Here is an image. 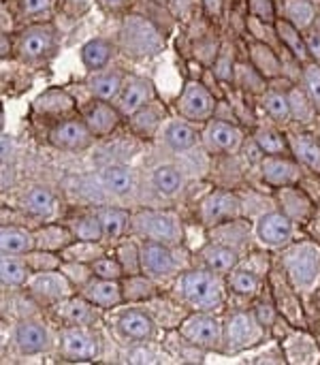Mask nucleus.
Masks as SVG:
<instances>
[{
  "mask_svg": "<svg viewBox=\"0 0 320 365\" xmlns=\"http://www.w3.org/2000/svg\"><path fill=\"white\" fill-rule=\"evenodd\" d=\"M133 118V126H135V130L137 133H141V135H145V137H152L154 133H156V128H158V124H160V115L148 105V107H143L141 111H137L135 115H130Z\"/></svg>",
  "mask_w": 320,
  "mask_h": 365,
  "instance_id": "nucleus-49",
  "label": "nucleus"
},
{
  "mask_svg": "<svg viewBox=\"0 0 320 365\" xmlns=\"http://www.w3.org/2000/svg\"><path fill=\"white\" fill-rule=\"evenodd\" d=\"M36 248L34 233L19 227H2L0 229V250L2 255H28Z\"/></svg>",
  "mask_w": 320,
  "mask_h": 365,
  "instance_id": "nucleus-25",
  "label": "nucleus"
},
{
  "mask_svg": "<svg viewBox=\"0 0 320 365\" xmlns=\"http://www.w3.org/2000/svg\"><path fill=\"white\" fill-rule=\"evenodd\" d=\"M154 98V86L150 79L139 77V75H130L124 81V88L118 96V109L122 115H135L137 111H141L143 107H148Z\"/></svg>",
  "mask_w": 320,
  "mask_h": 365,
  "instance_id": "nucleus-14",
  "label": "nucleus"
},
{
  "mask_svg": "<svg viewBox=\"0 0 320 365\" xmlns=\"http://www.w3.org/2000/svg\"><path fill=\"white\" fill-rule=\"evenodd\" d=\"M34 240H36L38 250H49V252L60 250L62 252L68 244L75 242V235L66 227H45L34 233Z\"/></svg>",
  "mask_w": 320,
  "mask_h": 365,
  "instance_id": "nucleus-34",
  "label": "nucleus"
},
{
  "mask_svg": "<svg viewBox=\"0 0 320 365\" xmlns=\"http://www.w3.org/2000/svg\"><path fill=\"white\" fill-rule=\"evenodd\" d=\"M56 49V32L51 26H30L19 36V56L26 62H41Z\"/></svg>",
  "mask_w": 320,
  "mask_h": 365,
  "instance_id": "nucleus-12",
  "label": "nucleus"
},
{
  "mask_svg": "<svg viewBox=\"0 0 320 365\" xmlns=\"http://www.w3.org/2000/svg\"><path fill=\"white\" fill-rule=\"evenodd\" d=\"M152 184L162 197H173L180 192L184 180H182V173L173 165H160L152 173Z\"/></svg>",
  "mask_w": 320,
  "mask_h": 365,
  "instance_id": "nucleus-38",
  "label": "nucleus"
},
{
  "mask_svg": "<svg viewBox=\"0 0 320 365\" xmlns=\"http://www.w3.org/2000/svg\"><path fill=\"white\" fill-rule=\"evenodd\" d=\"M182 299L197 312H214L224 304V287L212 269H190L177 282Z\"/></svg>",
  "mask_w": 320,
  "mask_h": 365,
  "instance_id": "nucleus-1",
  "label": "nucleus"
},
{
  "mask_svg": "<svg viewBox=\"0 0 320 365\" xmlns=\"http://www.w3.org/2000/svg\"><path fill=\"white\" fill-rule=\"evenodd\" d=\"M229 287L233 293H237L242 297H252L259 291V278H257V274H252L248 269H233L229 276Z\"/></svg>",
  "mask_w": 320,
  "mask_h": 365,
  "instance_id": "nucleus-43",
  "label": "nucleus"
},
{
  "mask_svg": "<svg viewBox=\"0 0 320 365\" xmlns=\"http://www.w3.org/2000/svg\"><path fill=\"white\" fill-rule=\"evenodd\" d=\"M265 325L252 312H233L224 325V342L227 353H239L261 342Z\"/></svg>",
  "mask_w": 320,
  "mask_h": 365,
  "instance_id": "nucleus-5",
  "label": "nucleus"
},
{
  "mask_svg": "<svg viewBox=\"0 0 320 365\" xmlns=\"http://www.w3.org/2000/svg\"><path fill=\"white\" fill-rule=\"evenodd\" d=\"M103 257V248L96 244V242H79L77 240V244L73 242V244H68L64 250H62V259L64 261H96V259H100Z\"/></svg>",
  "mask_w": 320,
  "mask_h": 365,
  "instance_id": "nucleus-42",
  "label": "nucleus"
},
{
  "mask_svg": "<svg viewBox=\"0 0 320 365\" xmlns=\"http://www.w3.org/2000/svg\"><path fill=\"white\" fill-rule=\"evenodd\" d=\"M306 45H308V51H310L312 62H320V32L306 34Z\"/></svg>",
  "mask_w": 320,
  "mask_h": 365,
  "instance_id": "nucleus-57",
  "label": "nucleus"
},
{
  "mask_svg": "<svg viewBox=\"0 0 320 365\" xmlns=\"http://www.w3.org/2000/svg\"><path fill=\"white\" fill-rule=\"evenodd\" d=\"M24 261L30 265V267H34L36 272H43V269H60V257H56L53 252H49V250H38V252H28V255H24Z\"/></svg>",
  "mask_w": 320,
  "mask_h": 365,
  "instance_id": "nucleus-53",
  "label": "nucleus"
},
{
  "mask_svg": "<svg viewBox=\"0 0 320 365\" xmlns=\"http://www.w3.org/2000/svg\"><path fill=\"white\" fill-rule=\"evenodd\" d=\"M15 344L24 355H38L49 351L51 340L47 329L41 323L34 321H21L15 327Z\"/></svg>",
  "mask_w": 320,
  "mask_h": 365,
  "instance_id": "nucleus-18",
  "label": "nucleus"
},
{
  "mask_svg": "<svg viewBox=\"0 0 320 365\" xmlns=\"http://www.w3.org/2000/svg\"><path fill=\"white\" fill-rule=\"evenodd\" d=\"M280 201H282V205H291V207H295L293 218H299V220H306V218H308V214H310V207H312V205H310V201H308V197H306L304 192L295 190L293 186L282 188Z\"/></svg>",
  "mask_w": 320,
  "mask_h": 365,
  "instance_id": "nucleus-45",
  "label": "nucleus"
},
{
  "mask_svg": "<svg viewBox=\"0 0 320 365\" xmlns=\"http://www.w3.org/2000/svg\"><path fill=\"white\" fill-rule=\"evenodd\" d=\"M58 317L66 321L68 325L86 327L98 321V312L94 310V304L88 302L83 295L81 297H68L58 304Z\"/></svg>",
  "mask_w": 320,
  "mask_h": 365,
  "instance_id": "nucleus-22",
  "label": "nucleus"
},
{
  "mask_svg": "<svg viewBox=\"0 0 320 365\" xmlns=\"http://www.w3.org/2000/svg\"><path fill=\"white\" fill-rule=\"evenodd\" d=\"M203 6L210 17H220L222 15V0H203Z\"/></svg>",
  "mask_w": 320,
  "mask_h": 365,
  "instance_id": "nucleus-58",
  "label": "nucleus"
},
{
  "mask_svg": "<svg viewBox=\"0 0 320 365\" xmlns=\"http://www.w3.org/2000/svg\"><path fill=\"white\" fill-rule=\"evenodd\" d=\"M250 15L263 24H276V6L274 0H250Z\"/></svg>",
  "mask_w": 320,
  "mask_h": 365,
  "instance_id": "nucleus-54",
  "label": "nucleus"
},
{
  "mask_svg": "<svg viewBox=\"0 0 320 365\" xmlns=\"http://www.w3.org/2000/svg\"><path fill=\"white\" fill-rule=\"evenodd\" d=\"M60 351L68 361H92L98 357V340L86 327H64L60 331Z\"/></svg>",
  "mask_w": 320,
  "mask_h": 365,
  "instance_id": "nucleus-10",
  "label": "nucleus"
},
{
  "mask_svg": "<svg viewBox=\"0 0 320 365\" xmlns=\"http://www.w3.org/2000/svg\"><path fill=\"white\" fill-rule=\"evenodd\" d=\"M254 143L267 156H282L284 152L291 150L289 139L282 133L274 130V128H259L254 133Z\"/></svg>",
  "mask_w": 320,
  "mask_h": 365,
  "instance_id": "nucleus-39",
  "label": "nucleus"
},
{
  "mask_svg": "<svg viewBox=\"0 0 320 365\" xmlns=\"http://www.w3.org/2000/svg\"><path fill=\"white\" fill-rule=\"evenodd\" d=\"M304 90L310 96L316 113H320V62H310L304 68Z\"/></svg>",
  "mask_w": 320,
  "mask_h": 365,
  "instance_id": "nucleus-47",
  "label": "nucleus"
},
{
  "mask_svg": "<svg viewBox=\"0 0 320 365\" xmlns=\"http://www.w3.org/2000/svg\"><path fill=\"white\" fill-rule=\"evenodd\" d=\"M94 135L88 128L86 120H64L56 124L49 133V141L53 148L64 152H81L88 150Z\"/></svg>",
  "mask_w": 320,
  "mask_h": 365,
  "instance_id": "nucleus-13",
  "label": "nucleus"
},
{
  "mask_svg": "<svg viewBox=\"0 0 320 365\" xmlns=\"http://www.w3.org/2000/svg\"><path fill=\"white\" fill-rule=\"evenodd\" d=\"M130 229L135 235L145 237L148 242H158L167 246H177L184 240L182 222L171 212H137L130 216Z\"/></svg>",
  "mask_w": 320,
  "mask_h": 365,
  "instance_id": "nucleus-3",
  "label": "nucleus"
},
{
  "mask_svg": "<svg viewBox=\"0 0 320 365\" xmlns=\"http://www.w3.org/2000/svg\"><path fill=\"white\" fill-rule=\"evenodd\" d=\"M242 214V203L237 195L227 192V190H216L207 195L201 203V222L205 227H216L222 222H231L239 218Z\"/></svg>",
  "mask_w": 320,
  "mask_h": 365,
  "instance_id": "nucleus-11",
  "label": "nucleus"
},
{
  "mask_svg": "<svg viewBox=\"0 0 320 365\" xmlns=\"http://www.w3.org/2000/svg\"><path fill=\"white\" fill-rule=\"evenodd\" d=\"M254 235L267 248H287L293 242V220L284 212L263 214L254 225Z\"/></svg>",
  "mask_w": 320,
  "mask_h": 365,
  "instance_id": "nucleus-9",
  "label": "nucleus"
},
{
  "mask_svg": "<svg viewBox=\"0 0 320 365\" xmlns=\"http://www.w3.org/2000/svg\"><path fill=\"white\" fill-rule=\"evenodd\" d=\"M120 47L128 58L143 60L165 49L160 30L143 15H126L120 28Z\"/></svg>",
  "mask_w": 320,
  "mask_h": 365,
  "instance_id": "nucleus-2",
  "label": "nucleus"
},
{
  "mask_svg": "<svg viewBox=\"0 0 320 365\" xmlns=\"http://www.w3.org/2000/svg\"><path fill=\"white\" fill-rule=\"evenodd\" d=\"M276 32L282 41V45L301 62H308L312 60L310 58V51H308V45H306V36H301V30L295 28L289 19H278L276 21Z\"/></svg>",
  "mask_w": 320,
  "mask_h": 365,
  "instance_id": "nucleus-28",
  "label": "nucleus"
},
{
  "mask_svg": "<svg viewBox=\"0 0 320 365\" xmlns=\"http://www.w3.org/2000/svg\"><path fill=\"white\" fill-rule=\"evenodd\" d=\"M169 248L171 246L158 242H145L141 246V267L145 276L160 280L175 274V259Z\"/></svg>",
  "mask_w": 320,
  "mask_h": 365,
  "instance_id": "nucleus-15",
  "label": "nucleus"
},
{
  "mask_svg": "<svg viewBox=\"0 0 320 365\" xmlns=\"http://www.w3.org/2000/svg\"><path fill=\"white\" fill-rule=\"evenodd\" d=\"M235 79L242 88L250 90V92H265V77L250 64H237L235 66Z\"/></svg>",
  "mask_w": 320,
  "mask_h": 365,
  "instance_id": "nucleus-46",
  "label": "nucleus"
},
{
  "mask_svg": "<svg viewBox=\"0 0 320 365\" xmlns=\"http://www.w3.org/2000/svg\"><path fill=\"white\" fill-rule=\"evenodd\" d=\"M162 139L165 143L173 150V152H184V150H190L199 143L201 135L197 133V128L188 122H182V120H173L165 126L162 130Z\"/></svg>",
  "mask_w": 320,
  "mask_h": 365,
  "instance_id": "nucleus-23",
  "label": "nucleus"
},
{
  "mask_svg": "<svg viewBox=\"0 0 320 365\" xmlns=\"http://www.w3.org/2000/svg\"><path fill=\"white\" fill-rule=\"evenodd\" d=\"M312 2H319V0H312Z\"/></svg>",
  "mask_w": 320,
  "mask_h": 365,
  "instance_id": "nucleus-62",
  "label": "nucleus"
},
{
  "mask_svg": "<svg viewBox=\"0 0 320 365\" xmlns=\"http://www.w3.org/2000/svg\"><path fill=\"white\" fill-rule=\"evenodd\" d=\"M92 272H94V278H105V280H120L124 276V267L120 261H113V259H96L90 263Z\"/></svg>",
  "mask_w": 320,
  "mask_h": 365,
  "instance_id": "nucleus-52",
  "label": "nucleus"
},
{
  "mask_svg": "<svg viewBox=\"0 0 320 365\" xmlns=\"http://www.w3.org/2000/svg\"><path fill=\"white\" fill-rule=\"evenodd\" d=\"M177 109H180L182 118H186V120L207 122L216 111V98L203 83L188 81L177 101Z\"/></svg>",
  "mask_w": 320,
  "mask_h": 365,
  "instance_id": "nucleus-8",
  "label": "nucleus"
},
{
  "mask_svg": "<svg viewBox=\"0 0 320 365\" xmlns=\"http://www.w3.org/2000/svg\"><path fill=\"white\" fill-rule=\"evenodd\" d=\"M180 334L186 342L205 351H218L224 342V327L218 319H214L207 312H197L188 317L182 323Z\"/></svg>",
  "mask_w": 320,
  "mask_h": 365,
  "instance_id": "nucleus-6",
  "label": "nucleus"
},
{
  "mask_svg": "<svg viewBox=\"0 0 320 365\" xmlns=\"http://www.w3.org/2000/svg\"><path fill=\"white\" fill-rule=\"evenodd\" d=\"M214 71H216L218 79H222V81L233 79V71H235V68H233V53H229V49H224V53L218 58Z\"/></svg>",
  "mask_w": 320,
  "mask_h": 365,
  "instance_id": "nucleus-55",
  "label": "nucleus"
},
{
  "mask_svg": "<svg viewBox=\"0 0 320 365\" xmlns=\"http://www.w3.org/2000/svg\"><path fill=\"white\" fill-rule=\"evenodd\" d=\"M120 118H122V113H120L118 107H111L109 103L100 101V103H96V105L86 113L83 120H86L88 128L92 130L94 139H100V137L111 135V133L118 128Z\"/></svg>",
  "mask_w": 320,
  "mask_h": 365,
  "instance_id": "nucleus-20",
  "label": "nucleus"
},
{
  "mask_svg": "<svg viewBox=\"0 0 320 365\" xmlns=\"http://www.w3.org/2000/svg\"><path fill=\"white\" fill-rule=\"evenodd\" d=\"M263 103H265V109L267 113L276 120V122H291L293 118V111H291V101H289V94H282V92H265L263 94Z\"/></svg>",
  "mask_w": 320,
  "mask_h": 365,
  "instance_id": "nucleus-40",
  "label": "nucleus"
},
{
  "mask_svg": "<svg viewBox=\"0 0 320 365\" xmlns=\"http://www.w3.org/2000/svg\"><path fill=\"white\" fill-rule=\"evenodd\" d=\"M113 43L103 38V36H96V38H90L83 47H81V60L86 64V68L98 73L103 71L109 60L113 58Z\"/></svg>",
  "mask_w": 320,
  "mask_h": 365,
  "instance_id": "nucleus-26",
  "label": "nucleus"
},
{
  "mask_svg": "<svg viewBox=\"0 0 320 365\" xmlns=\"http://www.w3.org/2000/svg\"><path fill=\"white\" fill-rule=\"evenodd\" d=\"M122 291H124V299H148L154 295V287L150 282V276L143 278L141 274L128 276V282Z\"/></svg>",
  "mask_w": 320,
  "mask_h": 365,
  "instance_id": "nucleus-50",
  "label": "nucleus"
},
{
  "mask_svg": "<svg viewBox=\"0 0 320 365\" xmlns=\"http://www.w3.org/2000/svg\"><path fill=\"white\" fill-rule=\"evenodd\" d=\"M19 4H21V11L26 15H38V13L49 11L51 0H19Z\"/></svg>",
  "mask_w": 320,
  "mask_h": 365,
  "instance_id": "nucleus-56",
  "label": "nucleus"
},
{
  "mask_svg": "<svg viewBox=\"0 0 320 365\" xmlns=\"http://www.w3.org/2000/svg\"><path fill=\"white\" fill-rule=\"evenodd\" d=\"M261 173H263V180L276 188L295 186L301 175L299 165L284 156H265L261 163Z\"/></svg>",
  "mask_w": 320,
  "mask_h": 365,
  "instance_id": "nucleus-17",
  "label": "nucleus"
},
{
  "mask_svg": "<svg viewBox=\"0 0 320 365\" xmlns=\"http://www.w3.org/2000/svg\"><path fill=\"white\" fill-rule=\"evenodd\" d=\"M124 81H126V77L120 71H100L90 79V90L98 101L109 103L120 96Z\"/></svg>",
  "mask_w": 320,
  "mask_h": 365,
  "instance_id": "nucleus-27",
  "label": "nucleus"
},
{
  "mask_svg": "<svg viewBox=\"0 0 320 365\" xmlns=\"http://www.w3.org/2000/svg\"><path fill=\"white\" fill-rule=\"evenodd\" d=\"M71 231H73L75 240H79V242H96V244L103 242V225L96 214L75 220Z\"/></svg>",
  "mask_w": 320,
  "mask_h": 365,
  "instance_id": "nucleus-41",
  "label": "nucleus"
},
{
  "mask_svg": "<svg viewBox=\"0 0 320 365\" xmlns=\"http://www.w3.org/2000/svg\"><path fill=\"white\" fill-rule=\"evenodd\" d=\"M100 180H103V186L118 195V197H124L128 195L133 188H135V178H133V171L124 165H109L100 171Z\"/></svg>",
  "mask_w": 320,
  "mask_h": 365,
  "instance_id": "nucleus-31",
  "label": "nucleus"
},
{
  "mask_svg": "<svg viewBox=\"0 0 320 365\" xmlns=\"http://www.w3.org/2000/svg\"><path fill=\"white\" fill-rule=\"evenodd\" d=\"M250 58H252V66L265 79H274L282 73V62H280L278 53L272 47H267L265 43H252L250 45Z\"/></svg>",
  "mask_w": 320,
  "mask_h": 365,
  "instance_id": "nucleus-30",
  "label": "nucleus"
},
{
  "mask_svg": "<svg viewBox=\"0 0 320 365\" xmlns=\"http://www.w3.org/2000/svg\"><path fill=\"white\" fill-rule=\"evenodd\" d=\"M36 111L41 113H53V115H62L75 109V101L68 92L60 90V88H51L47 92H43L36 101H34Z\"/></svg>",
  "mask_w": 320,
  "mask_h": 365,
  "instance_id": "nucleus-32",
  "label": "nucleus"
},
{
  "mask_svg": "<svg viewBox=\"0 0 320 365\" xmlns=\"http://www.w3.org/2000/svg\"><path fill=\"white\" fill-rule=\"evenodd\" d=\"M203 141H205V145H207L210 152L233 154V152L239 150L244 137H242V130L235 124L224 122V120H212L205 126Z\"/></svg>",
  "mask_w": 320,
  "mask_h": 365,
  "instance_id": "nucleus-16",
  "label": "nucleus"
},
{
  "mask_svg": "<svg viewBox=\"0 0 320 365\" xmlns=\"http://www.w3.org/2000/svg\"><path fill=\"white\" fill-rule=\"evenodd\" d=\"M284 19H289L301 32L308 30L316 19V4L312 0H287L284 2Z\"/></svg>",
  "mask_w": 320,
  "mask_h": 365,
  "instance_id": "nucleus-37",
  "label": "nucleus"
},
{
  "mask_svg": "<svg viewBox=\"0 0 320 365\" xmlns=\"http://www.w3.org/2000/svg\"><path fill=\"white\" fill-rule=\"evenodd\" d=\"M96 216L100 218L103 225V240H118L124 229L130 225V214L126 210L120 207H103L96 212Z\"/></svg>",
  "mask_w": 320,
  "mask_h": 365,
  "instance_id": "nucleus-33",
  "label": "nucleus"
},
{
  "mask_svg": "<svg viewBox=\"0 0 320 365\" xmlns=\"http://www.w3.org/2000/svg\"><path fill=\"white\" fill-rule=\"evenodd\" d=\"M289 101H291V111H293V118L297 122H310L316 113L310 96L306 94V90H299V88H291L289 92Z\"/></svg>",
  "mask_w": 320,
  "mask_h": 365,
  "instance_id": "nucleus-44",
  "label": "nucleus"
},
{
  "mask_svg": "<svg viewBox=\"0 0 320 365\" xmlns=\"http://www.w3.org/2000/svg\"><path fill=\"white\" fill-rule=\"evenodd\" d=\"M53 205H56V199L51 190L43 186H34L24 197V210L34 218H49L53 214Z\"/></svg>",
  "mask_w": 320,
  "mask_h": 365,
  "instance_id": "nucleus-35",
  "label": "nucleus"
},
{
  "mask_svg": "<svg viewBox=\"0 0 320 365\" xmlns=\"http://www.w3.org/2000/svg\"><path fill=\"white\" fill-rule=\"evenodd\" d=\"M0 280L4 287H21L30 280V265L21 259H15V255H2Z\"/></svg>",
  "mask_w": 320,
  "mask_h": 365,
  "instance_id": "nucleus-36",
  "label": "nucleus"
},
{
  "mask_svg": "<svg viewBox=\"0 0 320 365\" xmlns=\"http://www.w3.org/2000/svg\"><path fill=\"white\" fill-rule=\"evenodd\" d=\"M81 295L88 302H92L94 306H100V308H113V306L124 302V291L118 284V280H105V278L90 280L81 289Z\"/></svg>",
  "mask_w": 320,
  "mask_h": 365,
  "instance_id": "nucleus-19",
  "label": "nucleus"
},
{
  "mask_svg": "<svg viewBox=\"0 0 320 365\" xmlns=\"http://www.w3.org/2000/svg\"><path fill=\"white\" fill-rule=\"evenodd\" d=\"M28 289L43 304H60L73 295L75 284L60 269H43L28 280Z\"/></svg>",
  "mask_w": 320,
  "mask_h": 365,
  "instance_id": "nucleus-7",
  "label": "nucleus"
},
{
  "mask_svg": "<svg viewBox=\"0 0 320 365\" xmlns=\"http://www.w3.org/2000/svg\"><path fill=\"white\" fill-rule=\"evenodd\" d=\"M289 145H291V154L299 165L308 167L314 173H320L319 141H314L310 135H289Z\"/></svg>",
  "mask_w": 320,
  "mask_h": 365,
  "instance_id": "nucleus-24",
  "label": "nucleus"
},
{
  "mask_svg": "<svg viewBox=\"0 0 320 365\" xmlns=\"http://www.w3.org/2000/svg\"><path fill=\"white\" fill-rule=\"evenodd\" d=\"M98 4L109 9V11H115V9H122L126 4V0H98Z\"/></svg>",
  "mask_w": 320,
  "mask_h": 365,
  "instance_id": "nucleus-59",
  "label": "nucleus"
},
{
  "mask_svg": "<svg viewBox=\"0 0 320 365\" xmlns=\"http://www.w3.org/2000/svg\"><path fill=\"white\" fill-rule=\"evenodd\" d=\"M118 257H120L118 261L122 263L126 276H139L143 272V267H141V248H137L133 242L120 246Z\"/></svg>",
  "mask_w": 320,
  "mask_h": 365,
  "instance_id": "nucleus-48",
  "label": "nucleus"
},
{
  "mask_svg": "<svg viewBox=\"0 0 320 365\" xmlns=\"http://www.w3.org/2000/svg\"><path fill=\"white\" fill-rule=\"evenodd\" d=\"M118 329L126 338L137 340V342H148L156 334L154 321L150 319V314H145L141 310H126V312H122L120 319H118Z\"/></svg>",
  "mask_w": 320,
  "mask_h": 365,
  "instance_id": "nucleus-21",
  "label": "nucleus"
},
{
  "mask_svg": "<svg viewBox=\"0 0 320 365\" xmlns=\"http://www.w3.org/2000/svg\"><path fill=\"white\" fill-rule=\"evenodd\" d=\"M71 4H79V9H83L88 4V0H68Z\"/></svg>",
  "mask_w": 320,
  "mask_h": 365,
  "instance_id": "nucleus-61",
  "label": "nucleus"
},
{
  "mask_svg": "<svg viewBox=\"0 0 320 365\" xmlns=\"http://www.w3.org/2000/svg\"><path fill=\"white\" fill-rule=\"evenodd\" d=\"M284 267L297 291H308L320 278V244L304 242L284 252Z\"/></svg>",
  "mask_w": 320,
  "mask_h": 365,
  "instance_id": "nucleus-4",
  "label": "nucleus"
},
{
  "mask_svg": "<svg viewBox=\"0 0 320 365\" xmlns=\"http://www.w3.org/2000/svg\"><path fill=\"white\" fill-rule=\"evenodd\" d=\"M60 272L75 284V287H86L90 280H92V276H94V272H92V267L88 265H83L81 261H66L64 265H60Z\"/></svg>",
  "mask_w": 320,
  "mask_h": 365,
  "instance_id": "nucleus-51",
  "label": "nucleus"
},
{
  "mask_svg": "<svg viewBox=\"0 0 320 365\" xmlns=\"http://www.w3.org/2000/svg\"><path fill=\"white\" fill-rule=\"evenodd\" d=\"M207 269L216 272V274H229L237 267L239 263V257L235 250L222 246V244H210L203 252H201Z\"/></svg>",
  "mask_w": 320,
  "mask_h": 365,
  "instance_id": "nucleus-29",
  "label": "nucleus"
},
{
  "mask_svg": "<svg viewBox=\"0 0 320 365\" xmlns=\"http://www.w3.org/2000/svg\"><path fill=\"white\" fill-rule=\"evenodd\" d=\"M6 53H9V51H6V34H2V51H0V56L6 58Z\"/></svg>",
  "mask_w": 320,
  "mask_h": 365,
  "instance_id": "nucleus-60",
  "label": "nucleus"
}]
</instances>
